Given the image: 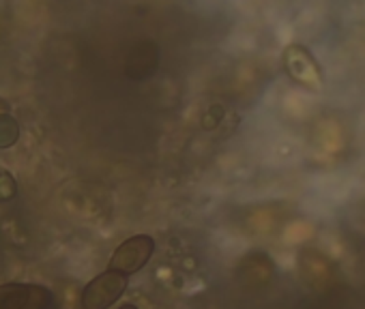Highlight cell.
I'll return each mask as SVG.
<instances>
[{
    "label": "cell",
    "mask_w": 365,
    "mask_h": 309,
    "mask_svg": "<svg viewBox=\"0 0 365 309\" xmlns=\"http://www.w3.org/2000/svg\"><path fill=\"white\" fill-rule=\"evenodd\" d=\"M20 140V125L11 114L0 116V148H11Z\"/></svg>",
    "instance_id": "4"
},
{
    "label": "cell",
    "mask_w": 365,
    "mask_h": 309,
    "mask_svg": "<svg viewBox=\"0 0 365 309\" xmlns=\"http://www.w3.org/2000/svg\"><path fill=\"white\" fill-rule=\"evenodd\" d=\"M127 290V275L108 268L82 290V309H108Z\"/></svg>",
    "instance_id": "1"
},
{
    "label": "cell",
    "mask_w": 365,
    "mask_h": 309,
    "mask_svg": "<svg viewBox=\"0 0 365 309\" xmlns=\"http://www.w3.org/2000/svg\"><path fill=\"white\" fill-rule=\"evenodd\" d=\"M52 292L37 283H3L0 309H50Z\"/></svg>",
    "instance_id": "3"
},
{
    "label": "cell",
    "mask_w": 365,
    "mask_h": 309,
    "mask_svg": "<svg viewBox=\"0 0 365 309\" xmlns=\"http://www.w3.org/2000/svg\"><path fill=\"white\" fill-rule=\"evenodd\" d=\"M18 192V185H16V179L5 172V170H0V200H11Z\"/></svg>",
    "instance_id": "5"
},
{
    "label": "cell",
    "mask_w": 365,
    "mask_h": 309,
    "mask_svg": "<svg viewBox=\"0 0 365 309\" xmlns=\"http://www.w3.org/2000/svg\"><path fill=\"white\" fill-rule=\"evenodd\" d=\"M153 251H155V241L148 234H135L116 247V251L110 258V268L125 275H133L148 264Z\"/></svg>",
    "instance_id": "2"
},
{
    "label": "cell",
    "mask_w": 365,
    "mask_h": 309,
    "mask_svg": "<svg viewBox=\"0 0 365 309\" xmlns=\"http://www.w3.org/2000/svg\"><path fill=\"white\" fill-rule=\"evenodd\" d=\"M3 114H9V103L5 99H0V116Z\"/></svg>",
    "instance_id": "6"
},
{
    "label": "cell",
    "mask_w": 365,
    "mask_h": 309,
    "mask_svg": "<svg viewBox=\"0 0 365 309\" xmlns=\"http://www.w3.org/2000/svg\"><path fill=\"white\" fill-rule=\"evenodd\" d=\"M120 309H138V307H135V305H123Z\"/></svg>",
    "instance_id": "7"
}]
</instances>
